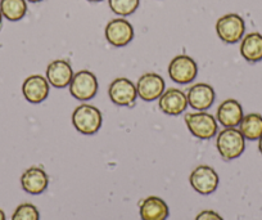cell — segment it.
Segmentation results:
<instances>
[{"label": "cell", "mask_w": 262, "mask_h": 220, "mask_svg": "<svg viewBox=\"0 0 262 220\" xmlns=\"http://www.w3.org/2000/svg\"><path fill=\"white\" fill-rule=\"evenodd\" d=\"M216 147L224 160H234L242 156L246 150V138L238 129L225 128L219 133Z\"/></svg>", "instance_id": "cell-1"}, {"label": "cell", "mask_w": 262, "mask_h": 220, "mask_svg": "<svg viewBox=\"0 0 262 220\" xmlns=\"http://www.w3.org/2000/svg\"><path fill=\"white\" fill-rule=\"evenodd\" d=\"M102 112L95 106L80 105L72 113V124L75 129L85 135H93L98 133L102 126Z\"/></svg>", "instance_id": "cell-2"}, {"label": "cell", "mask_w": 262, "mask_h": 220, "mask_svg": "<svg viewBox=\"0 0 262 220\" xmlns=\"http://www.w3.org/2000/svg\"><path fill=\"white\" fill-rule=\"evenodd\" d=\"M216 32L224 43L235 44L243 39L244 32H246V24L239 14L228 13L217 19Z\"/></svg>", "instance_id": "cell-3"}, {"label": "cell", "mask_w": 262, "mask_h": 220, "mask_svg": "<svg viewBox=\"0 0 262 220\" xmlns=\"http://www.w3.org/2000/svg\"><path fill=\"white\" fill-rule=\"evenodd\" d=\"M185 123L189 131L198 139H211L217 133V121L205 111L186 113Z\"/></svg>", "instance_id": "cell-4"}, {"label": "cell", "mask_w": 262, "mask_h": 220, "mask_svg": "<svg viewBox=\"0 0 262 220\" xmlns=\"http://www.w3.org/2000/svg\"><path fill=\"white\" fill-rule=\"evenodd\" d=\"M189 182L194 191L203 196H207L217 189L219 175L211 166L200 165L191 171Z\"/></svg>", "instance_id": "cell-5"}, {"label": "cell", "mask_w": 262, "mask_h": 220, "mask_svg": "<svg viewBox=\"0 0 262 220\" xmlns=\"http://www.w3.org/2000/svg\"><path fill=\"white\" fill-rule=\"evenodd\" d=\"M198 72V67L193 58L189 55H176L168 66V75L171 80L178 84H189L193 82Z\"/></svg>", "instance_id": "cell-6"}, {"label": "cell", "mask_w": 262, "mask_h": 220, "mask_svg": "<svg viewBox=\"0 0 262 220\" xmlns=\"http://www.w3.org/2000/svg\"><path fill=\"white\" fill-rule=\"evenodd\" d=\"M70 92L80 101H89L94 98L98 92V80L94 73L86 70L75 73L70 84Z\"/></svg>", "instance_id": "cell-7"}, {"label": "cell", "mask_w": 262, "mask_h": 220, "mask_svg": "<svg viewBox=\"0 0 262 220\" xmlns=\"http://www.w3.org/2000/svg\"><path fill=\"white\" fill-rule=\"evenodd\" d=\"M111 101L117 106H131L137 101V85L126 77L113 80L108 90Z\"/></svg>", "instance_id": "cell-8"}, {"label": "cell", "mask_w": 262, "mask_h": 220, "mask_svg": "<svg viewBox=\"0 0 262 220\" xmlns=\"http://www.w3.org/2000/svg\"><path fill=\"white\" fill-rule=\"evenodd\" d=\"M105 39L113 47H125L134 39V29L126 19H112L105 26Z\"/></svg>", "instance_id": "cell-9"}, {"label": "cell", "mask_w": 262, "mask_h": 220, "mask_svg": "<svg viewBox=\"0 0 262 220\" xmlns=\"http://www.w3.org/2000/svg\"><path fill=\"white\" fill-rule=\"evenodd\" d=\"M137 92L138 97L147 101V102H152V101L160 98L165 92V80L158 73H144L138 80Z\"/></svg>", "instance_id": "cell-10"}, {"label": "cell", "mask_w": 262, "mask_h": 220, "mask_svg": "<svg viewBox=\"0 0 262 220\" xmlns=\"http://www.w3.org/2000/svg\"><path fill=\"white\" fill-rule=\"evenodd\" d=\"M49 82L41 75H31L22 84V93L30 103H41L49 95Z\"/></svg>", "instance_id": "cell-11"}, {"label": "cell", "mask_w": 262, "mask_h": 220, "mask_svg": "<svg viewBox=\"0 0 262 220\" xmlns=\"http://www.w3.org/2000/svg\"><path fill=\"white\" fill-rule=\"evenodd\" d=\"M188 105L196 111H206L215 102V90L211 85L198 83L189 88L186 93Z\"/></svg>", "instance_id": "cell-12"}, {"label": "cell", "mask_w": 262, "mask_h": 220, "mask_svg": "<svg viewBox=\"0 0 262 220\" xmlns=\"http://www.w3.org/2000/svg\"><path fill=\"white\" fill-rule=\"evenodd\" d=\"M21 186L30 194L42 193L49 186V176L39 166H31L21 176Z\"/></svg>", "instance_id": "cell-13"}, {"label": "cell", "mask_w": 262, "mask_h": 220, "mask_svg": "<svg viewBox=\"0 0 262 220\" xmlns=\"http://www.w3.org/2000/svg\"><path fill=\"white\" fill-rule=\"evenodd\" d=\"M74 71L67 61L57 59L49 63L47 68V80L55 88H66L74 79Z\"/></svg>", "instance_id": "cell-14"}, {"label": "cell", "mask_w": 262, "mask_h": 220, "mask_svg": "<svg viewBox=\"0 0 262 220\" xmlns=\"http://www.w3.org/2000/svg\"><path fill=\"white\" fill-rule=\"evenodd\" d=\"M188 98L181 90L171 88L160 97V108L168 116H179L188 107Z\"/></svg>", "instance_id": "cell-15"}, {"label": "cell", "mask_w": 262, "mask_h": 220, "mask_svg": "<svg viewBox=\"0 0 262 220\" xmlns=\"http://www.w3.org/2000/svg\"><path fill=\"white\" fill-rule=\"evenodd\" d=\"M139 214L142 220H166L170 214L167 204L157 196H149L140 204Z\"/></svg>", "instance_id": "cell-16"}, {"label": "cell", "mask_w": 262, "mask_h": 220, "mask_svg": "<svg viewBox=\"0 0 262 220\" xmlns=\"http://www.w3.org/2000/svg\"><path fill=\"white\" fill-rule=\"evenodd\" d=\"M243 118V108L235 99H226L219 106L217 120L225 128H235Z\"/></svg>", "instance_id": "cell-17"}, {"label": "cell", "mask_w": 262, "mask_h": 220, "mask_svg": "<svg viewBox=\"0 0 262 220\" xmlns=\"http://www.w3.org/2000/svg\"><path fill=\"white\" fill-rule=\"evenodd\" d=\"M241 54L252 63L262 59V35L259 32H251L242 39Z\"/></svg>", "instance_id": "cell-18"}, {"label": "cell", "mask_w": 262, "mask_h": 220, "mask_svg": "<svg viewBox=\"0 0 262 220\" xmlns=\"http://www.w3.org/2000/svg\"><path fill=\"white\" fill-rule=\"evenodd\" d=\"M241 133L248 141H256L262 135V116L259 113H248L243 116L241 124Z\"/></svg>", "instance_id": "cell-19"}, {"label": "cell", "mask_w": 262, "mask_h": 220, "mask_svg": "<svg viewBox=\"0 0 262 220\" xmlns=\"http://www.w3.org/2000/svg\"><path fill=\"white\" fill-rule=\"evenodd\" d=\"M0 11L4 18L8 21H19L27 13V2L26 0H0Z\"/></svg>", "instance_id": "cell-20"}, {"label": "cell", "mask_w": 262, "mask_h": 220, "mask_svg": "<svg viewBox=\"0 0 262 220\" xmlns=\"http://www.w3.org/2000/svg\"><path fill=\"white\" fill-rule=\"evenodd\" d=\"M111 11L121 17L130 16L139 8L140 0H108Z\"/></svg>", "instance_id": "cell-21"}, {"label": "cell", "mask_w": 262, "mask_h": 220, "mask_svg": "<svg viewBox=\"0 0 262 220\" xmlns=\"http://www.w3.org/2000/svg\"><path fill=\"white\" fill-rule=\"evenodd\" d=\"M12 220H40V212L35 205L26 202L17 206L12 215Z\"/></svg>", "instance_id": "cell-22"}, {"label": "cell", "mask_w": 262, "mask_h": 220, "mask_svg": "<svg viewBox=\"0 0 262 220\" xmlns=\"http://www.w3.org/2000/svg\"><path fill=\"white\" fill-rule=\"evenodd\" d=\"M195 220H224L220 215L212 210H203L195 216Z\"/></svg>", "instance_id": "cell-23"}, {"label": "cell", "mask_w": 262, "mask_h": 220, "mask_svg": "<svg viewBox=\"0 0 262 220\" xmlns=\"http://www.w3.org/2000/svg\"><path fill=\"white\" fill-rule=\"evenodd\" d=\"M0 220H7L6 212H4L2 209H0Z\"/></svg>", "instance_id": "cell-24"}, {"label": "cell", "mask_w": 262, "mask_h": 220, "mask_svg": "<svg viewBox=\"0 0 262 220\" xmlns=\"http://www.w3.org/2000/svg\"><path fill=\"white\" fill-rule=\"evenodd\" d=\"M258 150H259V152H261V155H262V135H261V138L258 139Z\"/></svg>", "instance_id": "cell-25"}, {"label": "cell", "mask_w": 262, "mask_h": 220, "mask_svg": "<svg viewBox=\"0 0 262 220\" xmlns=\"http://www.w3.org/2000/svg\"><path fill=\"white\" fill-rule=\"evenodd\" d=\"M26 2H29V3H40L42 0H26Z\"/></svg>", "instance_id": "cell-26"}, {"label": "cell", "mask_w": 262, "mask_h": 220, "mask_svg": "<svg viewBox=\"0 0 262 220\" xmlns=\"http://www.w3.org/2000/svg\"><path fill=\"white\" fill-rule=\"evenodd\" d=\"M90 3H99V2H103V0H88Z\"/></svg>", "instance_id": "cell-27"}, {"label": "cell", "mask_w": 262, "mask_h": 220, "mask_svg": "<svg viewBox=\"0 0 262 220\" xmlns=\"http://www.w3.org/2000/svg\"><path fill=\"white\" fill-rule=\"evenodd\" d=\"M2 21H3V14H2V11H0V25H2Z\"/></svg>", "instance_id": "cell-28"}]
</instances>
